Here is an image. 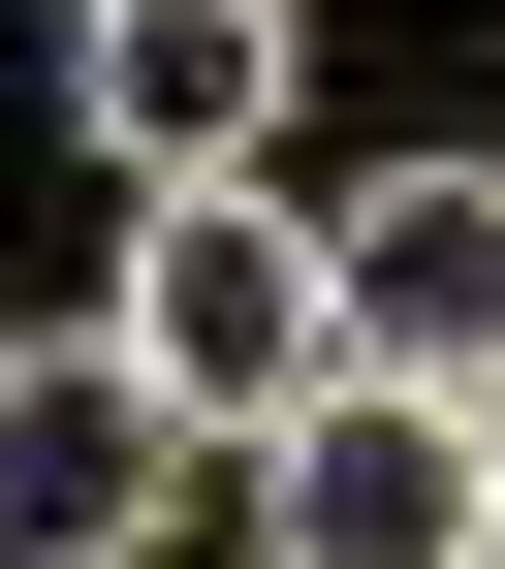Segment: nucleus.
Instances as JSON below:
<instances>
[{"label":"nucleus","instance_id":"obj_1","mask_svg":"<svg viewBox=\"0 0 505 569\" xmlns=\"http://www.w3.org/2000/svg\"><path fill=\"white\" fill-rule=\"evenodd\" d=\"M127 380H159L190 411V443H284V411H316L347 380V253L316 222H284V190H127Z\"/></svg>","mask_w":505,"mask_h":569},{"label":"nucleus","instance_id":"obj_5","mask_svg":"<svg viewBox=\"0 0 505 569\" xmlns=\"http://www.w3.org/2000/svg\"><path fill=\"white\" fill-rule=\"evenodd\" d=\"M347 380H443V411H505V159H411V190H347Z\"/></svg>","mask_w":505,"mask_h":569},{"label":"nucleus","instance_id":"obj_2","mask_svg":"<svg viewBox=\"0 0 505 569\" xmlns=\"http://www.w3.org/2000/svg\"><path fill=\"white\" fill-rule=\"evenodd\" d=\"M253 569H505V443L443 380H316L253 443Z\"/></svg>","mask_w":505,"mask_h":569},{"label":"nucleus","instance_id":"obj_3","mask_svg":"<svg viewBox=\"0 0 505 569\" xmlns=\"http://www.w3.org/2000/svg\"><path fill=\"white\" fill-rule=\"evenodd\" d=\"M190 411L127 380V317H63V348H0V569H159L190 538Z\"/></svg>","mask_w":505,"mask_h":569},{"label":"nucleus","instance_id":"obj_6","mask_svg":"<svg viewBox=\"0 0 505 569\" xmlns=\"http://www.w3.org/2000/svg\"><path fill=\"white\" fill-rule=\"evenodd\" d=\"M474 443H505V411H474Z\"/></svg>","mask_w":505,"mask_h":569},{"label":"nucleus","instance_id":"obj_4","mask_svg":"<svg viewBox=\"0 0 505 569\" xmlns=\"http://www.w3.org/2000/svg\"><path fill=\"white\" fill-rule=\"evenodd\" d=\"M284 96H316V32H284V0H95V32H63V127H95L127 190H253Z\"/></svg>","mask_w":505,"mask_h":569}]
</instances>
